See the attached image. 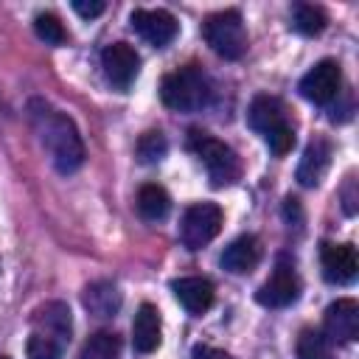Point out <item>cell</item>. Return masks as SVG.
<instances>
[{
    "label": "cell",
    "instance_id": "cell-29",
    "mask_svg": "<svg viewBox=\"0 0 359 359\" xmlns=\"http://www.w3.org/2000/svg\"><path fill=\"white\" fill-rule=\"evenodd\" d=\"M283 216H286V222H289V224H292V222H294V224H300V222H303V213H300V202L289 196V199L283 202Z\"/></svg>",
    "mask_w": 359,
    "mask_h": 359
},
{
    "label": "cell",
    "instance_id": "cell-7",
    "mask_svg": "<svg viewBox=\"0 0 359 359\" xmlns=\"http://www.w3.org/2000/svg\"><path fill=\"white\" fill-rule=\"evenodd\" d=\"M342 90V70L339 62L323 59L300 79V95L311 104H331Z\"/></svg>",
    "mask_w": 359,
    "mask_h": 359
},
{
    "label": "cell",
    "instance_id": "cell-18",
    "mask_svg": "<svg viewBox=\"0 0 359 359\" xmlns=\"http://www.w3.org/2000/svg\"><path fill=\"white\" fill-rule=\"evenodd\" d=\"M247 123L258 135H269L272 129L286 123V107L275 95H255L250 109H247Z\"/></svg>",
    "mask_w": 359,
    "mask_h": 359
},
{
    "label": "cell",
    "instance_id": "cell-20",
    "mask_svg": "<svg viewBox=\"0 0 359 359\" xmlns=\"http://www.w3.org/2000/svg\"><path fill=\"white\" fill-rule=\"evenodd\" d=\"M121 353V337L115 331H98L84 339L79 359H118Z\"/></svg>",
    "mask_w": 359,
    "mask_h": 359
},
{
    "label": "cell",
    "instance_id": "cell-16",
    "mask_svg": "<svg viewBox=\"0 0 359 359\" xmlns=\"http://www.w3.org/2000/svg\"><path fill=\"white\" fill-rule=\"evenodd\" d=\"M84 309L98 320H112L121 311V292L112 280H93L81 292Z\"/></svg>",
    "mask_w": 359,
    "mask_h": 359
},
{
    "label": "cell",
    "instance_id": "cell-1",
    "mask_svg": "<svg viewBox=\"0 0 359 359\" xmlns=\"http://www.w3.org/2000/svg\"><path fill=\"white\" fill-rule=\"evenodd\" d=\"M28 112H31L34 132H36L42 149L48 151L53 168L59 174L79 171L81 163H84V140H81L76 123L65 112L53 109L45 101H31L28 104Z\"/></svg>",
    "mask_w": 359,
    "mask_h": 359
},
{
    "label": "cell",
    "instance_id": "cell-27",
    "mask_svg": "<svg viewBox=\"0 0 359 359\" xmlns=\"http://www.w3.org/2000/svg\"><path fill=\"white\" fill-rule=\"evenodd\" d=\"M104 8H107V3H101V0H73V11L76 14H81V17H98V14H104Z\"/></svg>",
    "mask_w": 359,
    "mask_h": 359
},
{
    "label": "cell",
    "instance_id": "cell-25",
    "mask_svg": "<svg viewBox=\"0 0 359 359\" xmlns=\"http://www.w3.org/2000/svg\"><path fill=\"white\" fill-rule=\"evenodd\" d=\"M62 351H65V345L45 334H31L28 345H25L28 359H62Z\"/></svg>",
    "mask_w": 359,
    "mask_h": 359
},
{
    "label": "cell",
    "instance_id": "cell-14",
    "mask_svg": "<svg viewBox=\"0 0 359 359\" xmlns=\"http://www.w3.org/2000/svg\"><path fill=\"white\" fill-rule=\"evenodd\" d=\"M328 165H331V143H328V137H314L303 149V157L297 163V182L303 188L320 185L323 177L328 174Z\"/></svg>",
    "mask_w": 359,
    "mask_h": 359
},
{
    "label": "cell",
    "instance_id": "cell-28",
    "mask_svg": "<svg viewBox=\"0 0 359 359\" xmlns=\"http://www.w3.org/2000/svg\"><path fill=\"white\" fill-rule=\"evenodd\" d=\"M191 359H233V356H230L227 351H219V348H208V345H199V348H194Z\"/></svg>",
    "mask_w": 359,
    "mask_h": 359
},
{
    "label": "cell",
    "instance_id": "cell-6",
    "mask_svg": "<svg viewBox=\"0 0 359 359\" xmlns=\"http://www.w3.org/2000/svg\"><path fill=\"white\" fill-rule=\"evenodd\" d=\"M297 297H300V278H297V272H294V266L289 261H278V266L272 269V275L255 292V300L261 306H266V309L292 306Z\"/></svg>",
    "mask_w": 359,
    "mask_h": 359
},
{
    "label": "cell",
    "instance_id": "cell-24",
    "mask_svg": "<svg viewBox=\"0 0 359 359\" xmlns=\"http://www.w3.org/2000/svg\"><path fill=\"white\" fill-rule=\"evenodd\" d=\"M34 31L45 45H65L67 42V31H65L62 20L50 11H42L34 17Z\"/></svg>",
    "mask_w": 359,
    "mask_h": 359
},
{
    "label": "cell",
    "instance_id": "cell-13",
    "mask_svg": "<svg viewBox=\"0 0 359 359\" xmlns=\"http://www.w3.org/2000/svg\"><path fill=\"white\" fill-rule=\"evenodd\" d=\"M177 300L182 303V309L188 314H202L213 306V297H216V286L213 280L202 278V275H185V278H177L171 283Z\"/></svg>",
    "mask_w": 359,
    "mask_h": 359
},
{
    "label": "cell",
    "instance_id": "cell-19",
    "mask_svg": "<svg viewBox=\"0 0 359 359\" xmlns=\"http://www.w3.org/2000/svg\"><path fill=\"white\" fill-rule=\"evenodd\" d=\"M171 210V196L165 188L149 182L137 191V213L146 219V222H163Z\"/></svg>",
    "mask_w": 359,
    "mask_h": 359
},
{
    "label": "cell",
    "instance_id": "cell-21",
    "mask_svg": "<svg viewBox=\"0 0 359 359\" xmlns=\"http://www.w3.org/2000/svg\"><path fill=\"white\" fill-rule=\"evenodd\" d=\"M325 22H328V17H325V11H323L320 6L297 3V6L292 8V28H294L297 34H303V36H317V34H323Z\"/></svg>",
    "mask_w": 359,
    "mask_h": 359
},
{
    "label": "cell",
    "instance_id": "cell-12",
    "mask_svg": "<svg viewBox=\"0 0 359 359\" xmlns=\"http://www.w3.org/2000/svg\"><path fill=\"white\" fill-rule=\"evenodd\" d=\"M31 325H34V334H45L62 345L70 342V334H73V317H70V309L67 303L62 300H50V303H42L34 317H31Z\"/></svg>",
    "mask_w": 359,
    "mask_h": 359
},
{
    "label": "cell",
    "instance_id": "cell-3",
    "mask_svg": "<svg viewBox=\"0 0 359 359\" xmlns=\"http://www.w3.org/2000/svg\"><path fill=\"white\" fill-rule=\"evenodd\" d=\"M188 146H191V151H196L199 160L205 163L208 177H210V185L222 188V185H230V182L238 180L241 163H238V154H236L227 143L216 140L213 135H208V132H202V129H191Z\"/></svg>",
    "mask_w": 359,
    "mask_h": 359
},
{
    "label": "cell",
    "instance_id": "cell-15",
    "mask_svg": "<svg viewBox=\"0 0 359 359\" xmlns=\"http://www.w3.org/2000/svg\"><path fill=\"white\" fill-rule=\"evenodd\" d=\"M258 261H261V241H258L255 236H250V233L233 238V241L224 247L222 258H219L222 269H227V272H233V275H244V272L255 269Z\"/></svg>",
    "mask_w": 359,
    "mask_h": 359
},
{
    "label": "cell",
    "instance_id": "cell-17",
    "mask_svg": "<svg viewBox=\"0 0 359 359\" xmlns=\"http://www.w3.org/2000/svg\"><path fill=\"white\" fill-rule=\"evenodd\" d=\"M160 334H163V323H160V311L151 303H143L132 320V345L137 353H151L160 345Z\"/></svg>",
    "mask_w": 359,
    "mask_h": 359
},
{
    "label": "cell",
    "instance_id": "cell-26",
    "mask_svg": "<svg viewBox=\"0 0 359 359\" xmlns=\"http://www.w3.org/2000/svg\"><path fill=\"white\" fill-rule=\"evenodd\" d=\"M264 140H266V146H269V151H272V154L283 157V154H289V151H292V146H294V129H292L289 123H283V126L272 129L269 135H264Z\"/></svg>",
    "mask_w": 359,
    "mask_h": 359
},
{
    "label": "cell",
    "instance_id": "cell-4",
    "mask_svg": "<svg viewBox=\"0 0 359 359\" xmlns=\"http://www.w3.org/2000/svg\"><path fill=\"white\" fill-rule=\"evenodd\" d=\"M205 42L210 45V50L222 59H241L244 50H247V28H244V20L236 8H227V11H216L205 20Z\"/></svg>",
    "mask_w": 359,
    "mask_h": 359
},
{
    "label": "cell",
    "instance_id": "cell-23",
    "mask_svg": "<svg viewBox=\"0 0 359 359\" xmlns=\"http://www.w3.org/2000/svg\"><path fill=\"white\" fill-rule=\"evenodd\" d=\"M165 151H168V140H165V135H163L160 129L143 132V135L137 137V143H135V154H137V160H140L143 165L160 163V160L165 157Z\"/></svg>",
    "mask_w": 359,
    "mask_h": 359
},
{
    "label": "cell",
    "instance_id": "cell-30",
    "mask_svg": "<svg viewBox=\"0 0 359 359\" xmlns=\"http://www.w3.org/2000/svg\"><path fill=\"white\" fill-rule=\"evenodd\" d=\"M345 213H356V194H353V180H348L345 185Z\"/></svg>",
    "mask_w": 359,
    "mask_h": 359
},
{
    "label": "cell",
    "instance_id": "cell-2",
    "mask_svg": "<svg viewBox=\"0 0 359 359\" xmlns=\"http://www.w3.org/2000/svg\"><path fill=\"white\" fill-rule=\"evenodd\" d=\"M210 93V79L196 65L171 70L160 84V98L174 112H199L202 107H208Z\"/></svg>",
    "mask_w": 359,
    "mask_h": 359
},
{
    "label": "cell",
    "instance_id": "cell-10",
    "mask_svg": "<svg viewBox=\"0 0 359 359\" xmlns=\"http://www.w3.org/2000/svg\"><path fill=\"white\" fill-rule=\"evenodd\" d=\"M320 266H323V278L328 283L345 286L356 278L359 272V258L353 244H337V241H323L320 247Z\"/></svg>",
    "mask_w": 359,
    "mask_h": 359
},
{
    "label": "cell",
    "instance_id": "cell-8",
    "mask_svg": "<svg viewBox=\"0 0 359 359\" xmlns=\"http://www.w3.org/2000/svg\"><path fill=\"white\" fill-rule=\"evenodd\" d=\"M101 67L112 87L129 90L140 73V56L129 42H112L101 50Z\"/></svg>",
    "mask_w": 359,
    "mask_h": 359
},
{
    "label": "cell",
    "instance_id": "cell-11",
    "mask_svg": "<svg viewBox=\"0 0 359 359\" xmlns=\"http://www.w3.org/2000/svg\"><path fill=\"white\" fill-rule=\"evenodd\" d=\"M323 334L331 342H353L359 337V303L351 297L334 300L323 314Z\"/></svg>",
    "mask_w": 359,
    "mask_h": 359
},
{
    "label": "cell",
    "instance_id": "cell-5",
    "mask_svg": "<svg viewBox=\"0 0 359 359\" xmlns=\"http://www.w3.org/2000/svg\"><path fill=\"white\" fill-rule=\"evenodd\" d=\"M222 222H224V213H222V208L216 202H196V205H191L182 213V222H180V241H182V247H188L191 252L202 250L205 244H210L219 236Z\"/></svg>",
    "mask_w": 359,
    "mask_h": 359
},
{
    "label": "cell",
    "instance_id": "cell-22",
    "mask_svg": "<svg viewBox=\"0 0 359 359\" xmlns=\"http://www.w3.org/2000/svg\"><path fill=\"white\" fill-rule=\"evenodd\" d=\"M334 342L317 331V328H306L297 337V359H334Z\"/></svg>",
    "mask_w": 359,
    "mask_h": 359
},
{
    "label": "cell",
    "instance_id": "cell-31",
    "mask_svg": "<svg viewBox=\"0 0 359 359\" xmlns=\"http://www.w3.org/2000/svg\"><path fill=\"white\" fill-rule=\"evenodd\" d=\"M0 359H8V356H0Z\"/></svg>",
    "mask_w": 359,
    "mask_h": 359
},
{
    "label": "cell",
    "instance_id": "cell-9",
    "mask_svg": "<svg viewBox=\"0 0 359 359\" xmlns=\"http://www.w3.org/2000/svg\"><path fill=\"white\" fill-rule=\"evenodd\" d=\"M129 22L154 48H165L180 31L177 17L171 11H165V8H135L129 14Z\"/></svg>",
    "mask_w": 359,
    "mask_h": 359
}]
</instances>
